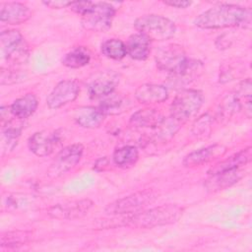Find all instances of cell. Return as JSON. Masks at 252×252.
I'll use <instances>...</instances> for the list:
<instances>
[{
  "mask_svg": "<svg viewBox=\"0 0 252 252\" xmlns=\"http://www.w3.org/2000/svg\"><path fill=\"white\" fill-rule=\"evenodd\" d=\"M250 23L251 10L231 4L217 5L200 14L194 21L195 26L201 29L247 28Z\"/></svg>",
  "mask_w": 252,
  "mask_h": 252,
  "instance_id": "1",
  "label": "cell"
},
{
  "mask_svg": "<svg viewBox=\"0 0 252 252\" xmlns=\"http://www.w3.org/2000/svg\"><path fill=\"white\" fill-rule=\"evenodd\" d=\"M183 209L177 205H161L123 217V225L152 228L176 222L182 216Z\"/></svg>",
  "mask_w": 252,
  "mask_h": 252,
  "instance_id": "2",
  "label": "cell"
},
{
  "mask_svg": "<svg viewBox=\"0 0 252 252\" xmlns=\"http://www.w3.org/2000/svg\"><path fill=\"white\" fill-rule=\"evenodd\" d=\"M135 29L150 40H166L176 32L175 24L160 15L150 14L138 18L134 23Z\"/></svg>",
  "mask_w": 252,
  "mask_h": 252,
  "instance_id": "3",
  "label": "cell"
},
{
  "mask_svg": "<svg viewBox=\"0 0 252 252\" xmlns=\"http://www.w3.org/2000/svg\"><path fill=\"white\" fill-rule=\"evenodd\" d=\"M204 102V95L197 90H183L170 105V116L179 123H184L197 114Z\"/></svg>",
  "mask_w": 252,
  "mask_h": 252,
  "instance_id": "4",
  "label": "cell"
},
{
  "mask_svg": "<svg viewBox=\"0 0 252 252\" xmlns=\"http://www.w3.org/2000/svg\"><path fill=\"white\" fill-rule=\"evenodd\" d=\"M158 198L154 190L139 191L107 205L105 212L110 215H132L143 211Z\"/></svg>",
  "mask_w": 252,
  "mask_h": 252,
  "instance_id": "5",
  "label": "cell"
},
{
  "mask_svg": "<svg viewBox=\"0 0 252 252\" xmlns=\"http://www.w3.org/2000/svg\"><path fill=\"white\" fill-rule=\"evenodd\" d=\"M0 47L2 58L12 64L24 63L28 57V46L19 31H3L0 35Z\"/></svg>",
  "mask_w": 252,
  "mask_h": 252,
  "instance_id": "6",
  "label": "cell"
},
{
  "mask_svg": "<svg viewBox=\"0 0 252 252\" xmlns=\"http://www.w3.org/2000/svg\"><path fill=\"white\" fill-rule=\"evenodd\" d=\"M115 8L107 2L93 3L92 7L82 16V25L93 32H104L111 27Z\"/></svg>",
  "mask_w": 252,
  "mask_h": 252,
  "instance_id": "7",
  "label": "cell"
},
{
  "mask_svg": "<svg viewBox=\"0 0 252 252\" xmlns=\"http://www.w3.org/2000/svg\"><path fill=\"white\" fill-rule=\"evenodd\" d=\"M155 59L160 70L170 74L180 71L189 60L183 47L175 43L160 46L156 52Z\"/></svg>",
  "mask_w": 252,
  "mask_h": 252,
  "instance_id": "8",
  "label": "cell"
},
{
  "mask_svg": "<svg viewBox=\"0 0 252 252\" xmlns=\"http://www.w3.org/2000/svg\"><path fill=\"white\" fill-rule=\"evenodd\" d=\"M84 152L82 144H73L63 148L47 169V175L57 178L71 170L81 159Z\"/></svg>",
  "mask_w": 252,
  "mask_h": 252,
  "instance_id": "9",
  "label": "cell"
},
{
  "mask_svg": "<svg viewBox=\"0 0 252 252\" xmlns=\"http://www.w3.org/2000/svg\"><path fill=\"white\" fill-rule=\"evenodd\" d=\"M62 142V133L59 130H42L32 134L28 142L30 150L37 157L51 155Z\"/></svg>",
  "mask_w": 252,
  "mask_h": 252,
  "instance_id": "10",
  "label": "cell"
},
{
  "mask_svg": "<svg viewBox=\"0 0 252 252\" xmlns=\"http://www.w3.org/2000/svg\"><path fill=\"white\" fill-rule=\"evenodd\" d=\"M119 81L120 76L115 71H100L89 80L87 85L88 93L93 98L105 97L114 92Z\"/></svg>",
  "mask_w": 252,
  "mask_h": 252,
  "instance_id": "11",
  "label": "cell"
},
{
  "mask_svg": "<svg viewBox=\"0 0 252 252\" xmlns=\"http://www.w3.org/2000/svg\"><path fill=\"white\" fill-rule=\"evenodd\" d=\"M93 206L94 203L90 199L77 200L52 206L48 215L57 220H76L87 215Z\"/></svg>",
  "mask_w": 252,
  "mask_h": 252,
  "instance_id": "12",
  "label": "cell"
},
{
  "mask_svg": "<svg viewBox=\"0 0 252 252\" xmlns=\"http://www.w3.org/2000/svg\"><path fill=\"white\" fill-rule=\"evenodd\" d=\"M80 88L75 81L64 80L59 82L46 97L49 108L57 109L75 100L79 94Z\"/></svg>",
  "mask_w": 252,
  "mask_h": 252,
  "instance_id": "13",
  "label": "cell"
},
{
  "mask_svg": "<svg viewBox=\"0 0 252 252\" xmlns=\"http://www.w3.org/2000/svg\"><path fill=\"white\" fill-rule=\"evenodd\" d=\"M209 175L210 176L205 181L204 186L209 192H217L237 183L245 175V170L242 168H237Z\"/></svg>",
  "mask_w": 252,
  "mask_h": 252,
  "instance_id": "14",
  "label": "cell"
},
{
  "mask_svg": "<svg viewBox=\"0 0 252 252\" xmlns=\"http://www.w3.org/2000/svg\"><path fill=\"white\" fill-rule=\"evenodd\" d=\"M203 72V64L200 61L189 59L186 65L178 72L170 74L168 84L172 88L184 87L195 81Z\"/></svg>",
  "mask_w": 252,
  "mask_h": 252,
  "instance_id": "15",
  "label": "cell"
},
{
  "mask_svg": "<svg viewBox=\"0 0 252 252\" xmlns=\"http://www.w3.org/2000/svg\"><path fill=\"white\" fill-rule=\"evenodd\" d=\"M226 151V148L220 144H214L187 155L183 159L184 166H198L209 162L217 158L221 157Z\"/></svg>",
  "mask_w": 252,
  "mask_h": 252,
  "instance_id": "16",
  "label": "cell"
},
{
  "mask_svg": "<svg viewBox=\"0 0 252 252\" xmlns=\"http://www.w3.org/2000/svg\"><path fill=\"white\" fill-rule=\"evenodd\" d=\"M32 16L31 10L19 2H6L1 5L0 20L10 25H19L27 22Z\"/></svg>",
  "mask_w": 252,
  "mask_h": 252,
  "instance_id": "17",
  "label": "cell"
},
{
  "mask_svg": "<svg viewBox=\"0 0 252 252\" xmlns=\"http://www.w3.org/2000/svg\"><path fill=\"white\" fill-rule=\"evenodd\" d=\"M136 99L144 104L159 103L167 99L168 91L166 87L156 84L141 85L135 92Z\"/></svg>",
  "mask_w": 252,
  "mask_h": 252,
  "instance_id": "18",
  "label": "cell"
},
{
  "mask_svg": "<svg viewBox=\"0 0 252 252\" xmlns=\"http://www.w3.org/2000/svg\"><path fill=\"white\" fill-rule=\"evenodd\" d=\"M104 114L98 107L81 106L74 110L73 118L75 122L84 128H96L104 120Z\"/></svg>",
  "mask_w": 252,
  "mask_h": 252,
  "instance_id": "19",
  "label": "cell"
},
{
  "mask_svg": "<svg viewBox=\"0 0 252 252\" xmlns=\"http://www.w3.org/2000/svg\"><path fill=\"white\" fill-rule=\"evenodd\" d=\"M127 54L135 60H145L151 52V40L138 32L129 36L125 43Z\"/></svg>",
  "mask_w": 252,
  "mask_h": 252,
  "instance_id": "20",
  "label": "cell"
},
{
  "mask_svg": "<svg viewBox=\"0 0 252 252\" xmlns=\"http://www.w3.org/2000/svg\"><path fill=\"white\" fill-rule=\"evenodd\" d=\"M251 156H252L251 148L248 147V148L230 156L229 158L220 161L219 163H217L215 166H213L209 170V174L242 168L245 164H247L251 160Z\"/></svg>",
  "mask_w": 252,
  "mask_h": 252,
  "instance_id": "21",
  "label": "cell"
},
{
  "mask_svg": "<svg viewBox=\"0 0 252 252\" xmlns=\"http://www.w3.org/2000/svg\"><path fill=\"white\" fill-rule=\"evenodd\" d=\"M37 98L32 94H27L17 98L11 105V111L17 119H26L30 117L36 109Z\"/></svg>",
  "mask_w": 252,
  "mask_h": 252,
  "instance_id": "22",
  "label": "cell"
},
{
  "mask_svg": "<svg viewBox=\"0 0 252 252\" xmlns=\"http://www.w3.org/2000/svg\"><path fill=\"white\" fill-rule=\"evenodd\" d=\"M162 119L160 113L155 109H141L132 115L130 123L137 128H156Z\"/></svg>",
  "mask_w": 252,
  "mask_h": 252,
  "instance_id": "23",
  "label": "cell"
},
{
  "mask_svg": "<svg viewBox=\"0 0 252 252\" xmlns=\"http://www.w3.org/2000/svg\"><path fill=\"white\" fill-rule=\"evenodd\" d=\"M129 106L130 102L126 97L118 94H113L112 93L105 96V98L99 104L98 108L103 112L104 115H114L124 112L126 109H128Z\"/></svg>",
  "mask_w": 252,
  "mask_h": 252,
  "instance_id": "24",
  "label": "cell"
},
{
  "mask_svg": "<svg viewBox=\"0 0 252 252\" xmlns=\"http://www.w3.org/2000/svg\"><path fill=\"white\" fill-rule=\"evenodd\" d=\"M91 60L90 51L84 46H78L70 50L62 58V64L69 68H81L89 64Z\"/></svg>",
  "mask_w": 252,
  "mask_h": 252,
  "instance_id": "25",
  "label": "cell"
},
{
  "mask_svg": "<svg viewBox=\"0 0 252 252\" xmlns=\"http://www.w3.org/2000/svg\"><path fill=\"white\" fill-rule=\"evenodd\" d=\"M139 158L138 150L134 146H124L114 151L112 159L119 167H129L136 163Z\"/></svg>",
  "mask_w": 252,
  "mask_h": 252,
  "instance_id": "26",
  "label": "cell"
},
{
  "mask_svg": "<svg viewBox=\"0 0 252 252\" xmlns=\"http://www.w3.org/2000/svg\"><path fill=\"white\" fill-rule=\"evenodd\" d=\"M251 80L246 79L238 85L233 93L238 100L240 110H243L248 118L251 117Z\"/></svg>",
  "mask_w": 252,
  "mask_h": 252,
  "instance_id": "27",
  "label": "cell"
},
{
  "mask_svg": "<svg viewBox=\"0 0 252 252\" xmlns=\"http://www.w3.org/2000/svg\"><path fill=\"white\" fill-rule=\"evenodd\" d=\"M32 238V232L28 230L7 231L1 235V246L15 248L28 243Z\"/></svg>",
  "mask_w": 252,
  "mask_h": 252,
  "instance_id": "28",
  "label": "cell"
},
{
  "mask_svg": "<svg viewBox=\"0 0 252 252\" xmlns=\"http://www.w3.org/2000/svg\"><path fill=\"white\" fill-rule=\"evenodd\" d=\"M100 49L104 56L113 60H120L127 54L125 43L118 38H110L103 41Z\"/></svg>",
  "mask_w": 252,
  "mask_h": 252,
  "instance_id": "29",
  "label": "cell"
},
{
  "mask_svg": "<svg viewBox=\"0 0 252 252\" xmlns=\"http://www.w3.org/2000/svg\"><path fill=\"white\" fill-rule=\"evenodd\" d=\"M3 127L2 131V147L4 151H12L18 143V139L21 135V128L12 125V121Z\"/></svg>",
  "mask_w": 252,
  "mask_h": 252,
  "instance_id": "30",
  "label": "cell"
},
{
  "mask_svg": "<svg viewBox=\"0 0 252 252\" xmlns=\"http://www.w3.org/2000/svg\"><path fill=\"white\" fill-rule=\"evenodd\" d=\"M212 123V118L209 116V114L202 115L193 125L192 133L195 135H202L206 133V131L210 128Z\"/></svg>",
  "mask_w": 252,
  "mask_h": 252,
  "instance_id": "31",
  "label": "cell"
},
{
  "mask_svg": "<svg viewBox=\"0 0 252 252\" xmlns=\"http://www.w3.org/2000/svg\"><path fill=\"white\" fill-rule=\"evenodd\" d=\"M93 3L94 2H91V1H74V2H71V4L69 5V8L75 13L83 16L92 7Z\"/></svg>",
  "mask_w": 252,
  "mask_h": 252,
  "instance_id": "32",
  "label": "cell"
},
{
  "mask_svg": "<svg viewBox=\"0 0 252 252\" xmlns=\"http://www.w3.org/2000/svg\"><path fill=\"white\" fill-rule=\"evenodd\" d=\"M163 3L167 6L178 8V9H185L191 5L190 1H184V0H164Z\"/></svg>",
  "mask_w": 252,
  "mask_h": 252,
  "instance_id": "33",
  "label": "cell"
},
{
  "mask_svg": "<svg viewBox=\"0 0 252 252\" xmlns=\"http://www.w3.org/2000/svg\"><path fill=\"white\" fill-rule=\"evenodd\" d=\"M43 4L52 9H60V8L69 7V5L71 4V1H44Z\"/></svg>",
  "mask_w": 252,
  "mask_h": 252,
  "instance_id": "34",
  "label": "cell"
},
{
  "mask_svg": "<svg viewBox=\"0 0 252 252\" xmlns=\"http://www.w3.org/2000/svg\"><path fill=\"white\" fill-rule=\"evenodd\" d=\"M100 164H98V163H95L94 164V168L96 169V170H103L104 169V166L105 165H107V158H101L100 159Z\"/></svg>",
  "mask_w": 252,
  "mask_h": 252,
  "instance_id": "35",
  "label": "cell"
}]
</instances>
